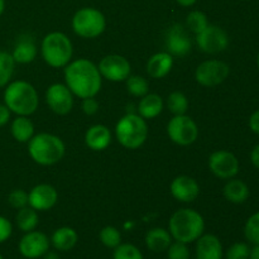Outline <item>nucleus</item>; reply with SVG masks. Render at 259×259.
I'll use <instances>...</instances> for the list:
<instances>
[{
    "label": "nucleus",
    "mask_w": 259,
    "mask_h": 259,
    "mask_svg": "<svg viewBox=\"0 0 259 259\" xmlns=\"http://www.w3.org/2000/svg\"><path fill=\"white\" fill-rule=\"evenodd\" d=\"M172 196L181 202H192L200 194V186L196 180L190 176H179L171 184Z\"/></svg>",
    "instance_id": "dca6fc26"
},
{
    "label": "nucleus",
    "mask_w": 259,
    "mask_h": 259,
    "mask_svg": "<svg viewBox=\"0 0 259 259\" xmlns=\"http://www.w3.org/2000/svg\"><path fill=\"white\" fill-rule=\"evenodd\" d=\"M168 259H190V249L186 243L175 242L167 249Z\"/></svg>",
    "instance_id": "f704fd0d"
},
{
    "label": "nucleus",
    "mask_w": 259,
    "mask_h": 259,
    "mask_svg": "<svg viewBox=\"0 0 259 259\" xmlns=\"http://www.w3.org/2000/svg\"><path fill=\"white\" fill-rule=\"evenodd\" d=\"M249 259H259V244L254 245V247L250 249Z\"/></svg>",
    "instance_id": "37998d69"
},
{
    "label": "nucleus",
    "mask_w": 259,
    "mask_h": 259,
    "mask_svg": "<svg viewBox=\"0 0 259 259\" xmlns=\"http://www.w3.org/2000/svg\"><path fill=\"white\" fill-rule=\"evenodd\" d=\"M111 142V133L105 125L96 124L88 129L85 134V143L93 151H104Z\"/></svg>",
    "instance_id": "6ab92c4d"
},
{
    "label": "nucleus",
    "mask_w": 259,
    "mask_h": 259,
    "mask_svg": "<svg viewBox=\"0 0 259 259\" xmlns=\"http://www.w3.org/2000/svg\"><path fill=\"white\" fill-rule=\"evenodd\" d=\"M174 58L168 52H159L152 56L147 63V72L153 78H163L171 71Z\"/></svg>",
    "instance_id": "aec40b11"
},
{
    "label": "nucleus",
    "mask_w": 259,
    "mask_h": 259,
    "mask_svg": "<svg viewBox=\"0 0 259 259\" xmlns=\"http://www.w3.org/2000/svg\"><path fill=\"white\" fill-rule=\"evenodd\" d=\"M10 114L12 111L8 109V106L5 104H0V126L7 125L8 121L10 120Z\"/></svg>",
    "instance_id": "ea45409f"
},
{
    "label": "nucleus",
    "mask_w": 259,
    "mask_h": 259,
    "mask_svg": "<svg viewBox=\"0 0 259 259\" xmlns=\"http://www.w3.org/2000/svg\"><path fill=\"white\" fill-rule=\"evenodd\" d=\"M28 152L34 162L42 166L57 163L65 156V143L57 136L40 133L33 136L28 144Z\"/></svg>",
    "instance_id": "20e7f679"
},
{
    "label": "nucleus",
    "mask_w": 259,
    "mask_h": 259,
    "mask_svg": "<svg viewBox=\"0 0 259 259\" xmlns=\"http://www.w3.org/2000/svg\"><path fill=\"white\" fill-rule=\"evenodd\" d=\"M38 222H39V218H38L37 210H34L33 207H22L15 217V223H17L18 228L24 233L34 230L37 228Z\"/></svg>",
    "instance_id": "bb28decb"
},
{
    "label": "nucleus",
    "mask_w": 259,
    "mask_h": 259,
    "mask_svg": "<svg viewBox=\"0 0 259 259\" xmlns=\"http://www.w3.org/2000/svg\"><path fill=\"white\" fill-rule=\"evenodd\" d=\"M10 132H12L13 138L19 143H27L33 138L34 134V125L28 119V116L18 115L10 125Z\"/></svg>",
    "instance_id": "393cba45"
},
{
    "label": "nucleus",
    "mask_w": 259,
    "mask_h": 259,
    "mask_svg": "<svg viewBox=\"0 0 259 259\" xmlns=\"http://www.w3.org/2000/svg\"><path fill=\"white\" fill-rule=\"evenodd\" d=\"M126 89L129 93L137 98H143L144 95L148 94V82L142 76H129L126 78Z\"/></svg>",
    "instance_id": "c756f323"
},
{
    "label": "nucleus",
    "mask_w": 259,
    "mask_h": 259,
    "mask_svg": "<svg viewBox=\"0 0 259 259\" xmlns=\"http://www.w3.org/2000/svg\"><path fill=\"white\" fill-rule=\"evenodd\" d=\"M168 229L169 234L176 242L189 244L199 239L204 233V218L196 210H177L169 219Z\"/></svg>",
    "instance_id": "f03ea898"
},
{
    "label": "nucleus",
    "mask_w": 259,
    "mask_h": 259,
    "mask_svg": "<svg viewBox=\"0 0 259 259\" xmlns=\"http://www.w3.org/2000/svg\"><path fill=\"white\" fill-rule=\"evenodd\" d=\"M230 73L229 66L223 61L209 60L202 62L195 72L197 82L206 88H214L220 85L228 78Z\"/></svg>",
    "instance_id": "1a4fd4ad"
},
{
    "label": "nucleus",
    "mask_w": 259,
    "mask_h": 259,
    "mask_svg": "<svg viewBox=\"0 0 259 259\" xmlns=\"http://www.w3.org/2000/svg\"><path fill=\"white\" fill-rule=\"evenodd\" d=\"M0 259H4V258H3V255H2V254H0Z\"/></svg>",
    "instance_id": "09e8293b"
},
{
    "label": "nucleus",
    "mask_w": 259,
    "mask_h": 259,
    "mask_svg": "<svg viewBox=\"0 0 259 259\" xmlns=\"http://www.w3.org/2000/svg\"><path fill=\"white\" fill-rule=\"evenodd\" d=\"M209 168L219 179L230 180L239 172V161L232 152L218 151L210 156Z\"/></svg>",
    "instance_id": "f8f14e48"
},
{
    "label": "nucleus",
    "mask_w": 259,
    "mask_h": 259,
    "mask_svg": "<svg viewBox=\"0 0 259 259\" xmlns=\"http://www.w3.org/2000/svg\"><path fill=\"white\" fill-rule=\"evenodd\" d=\"M46 62L55 68L66 67L72 57V43L70 38L61 32H52L46 35L40 46Z\"/></svg>",
    "instance_id": "39448f33"
},
{
    "label": "nucleus",
    "mask_w": 259,
    "mask_h": 259,
    "mask_svg": "<svg viewBox=\"0 0 259 259\" xmlns=\"http://www.w3.org/2000/svg\"><path fill=\"white\" fill-rule=\"evenodd\" d=\"M8 202L10 204V206L14 207V209H22V207L28 206L29 204V200H28V194L24 190H13L12 192L8 196Z\"/></svg>",
    "instance_id": "c9c22d12"
},
{
    "label": "nucleus",
    "mask_w": 259,
    "mask_h": 259,
    "mask_svg": "<svg viewBox=\"0 0 259 259\" xmlns=\"http://www.w3.org/2000/svg\"><path fill=\"white\" fill-rule=\"evenodd\" d=\"M196 43L205 53H220L229 46V35L218 25H207L201 33L196 34Z\"/></svg>",
    "instance_id": "9d476101"
},
{
    "label": "nucleus",
    "mask_w": 259,
    "mask_h": 259,
    "mask_svg": "<svg viewBox=\"0 0 259 259\" xmlns=\"http://www.w3.org/2000/svg\"><path fill=\"white\" fill-rule=\"evenodd\" d=\"M106 20L103 13L94 8H82L72 18V29L82 38H95L105 30Z\"/></svg>",
    "instance_id": "0eeeda50"
},
{
    "label": "nucleus",
    "mask_w": 259,
    "mask_h": 259,
    "mask_svg": "<svg viewBox=\"0 0 259 259\" xmlns=\"http://www.w3.org/2000/svg\"><path fill=\"white\" fill-rule=\"evenodd\" d=\"M225 199L233 204H243L249 197V187L242 180H232L224 186Z\"/></svg>",
    "instance_id": "b1692460"
},
{
    "label": "nucleus",
    "mask_w": 259,
    "mask_h": 259,
    "mask_svg": "<svg viewBox=\"0 0 259 259\" xmlns=\"http://www.w3.org/2000/svg\"><path fill=\"white\" fill-rule=\"evenodd\" d=\"M250 248L245 243H235L227 250V259H249Z\"/></svg>",
    "instance_id": "e433bc0d"
},
{
    "label": "nucleus",
    "mask_w": 259,
    "mask_h": 259,
    "mask_svg": "<svg viewBox=\"0 0 259 259\" xmlns=\"http://www.w3.org/2000/svg\"><path fill=\"white\" fill-rule=\"evenodd\" d=\"M223 245L214 234H205L197 239L196 259H222Z\"/></svg>",
    "instance_id": "a211bd4d"
},
{
    "label": "nucleus",
    "mask_w": 259,
    "mask_h": 259,
    "mask_svg": "<svg viewBox=\"0 0 259 259\" xmlns=\"http://www.w3.org/2000/svg\"><path fill=\"white\" fill-rule=\"evenodd\" d=\"M244 235L249 243L253 245L259 244V211L254 212L247 220L244 227Z\"/></svg>",
    "instance_id": "2f4dec72"
},
{
    "label": "nucleus",
    "mask_w": 259,
    "mask_h": 259,
    "mask_svg": "<svg viewBox=\"0 0 259 259\" xmlns=\"http://www.w3.org/2000/svg\"><path fill=\"white\" fill-rule=\"evenodd\" d=\"M166 46L169 55L186 56L191 51V39L181 25L175 24L167 33Z\"/></svg>",
    "instance_id": "f3484780"
},
{
    "label": "nucleus",
    "mask_w": 259,
    "mask_h": 259,
    "mask_svg": "<svg viewBox=\"0 0 259 259\" xmlns=\"http://www.w3.org/2000/svg\"><path fill=\"white\" fill-rule=\"evenodd\" d=\"M50 249V240L42 232H28L19 242V252L24 258L37 259L43 257Z\"/></svg>",
    "instance_id": "4468645a"
},
{
    "label": "nucleus",
    "mask_w": 259,
    "mask_h": 259,
    "mask_svg": "<svg viewBox=\"0 0 259 259\" xmlns=\"http://www.w3.org/2000/svg\"><path fill=\"white\" fill-rule=\"evenodd\" d=\"M66 86L81 99L95 98L101 89V75L98 66L86 58H78L65 68Z\"/></svg>",
    "instance_id": "f257e3e1"
},
{
    "label": "nucleus",
    "mask_w": 259,
    "mask_h": 259,
    "mask_svg": "<svg viewBox=\"0 0 259 259\" xmlns=\"http://www.w3.org/2000/svg\"><path fill=\"white\" fill-rule=\"evenodd\" d=\"M176 2L179 3L180 5H182V7H191V5H194L197 0H176Z\"/></svg>",
    "instance_id": "c03bdc74"
},
{
    "label": "nucleus",
    "mask_w": 259,
    "mask_h": 259,
    "mask_svg": "<svg viewBox=\"0 0 259 259\" xmlns=\"http://www.w3.org/2000/svg\"><path fill=\"white\" fill-rule=\"evenodd\" d=\"M245 2H247V0H245Z\"/></svg>",
    "instance_id": "8fccbe9b"
},
{
    "label": "nucleus",
    "mask_w": 259,
    "mask_h": 259,
    "mask_svg": "<svg viewBox=\"0 0 259 259\" xmlns=\"http://www.w3.org/2000/svg\"><path fill=\"white\" fill-rule=\"evenodd\" d=\"M257 65H258V68H259V53H258V57H257Z\"/></svg>",
    "instance_id": "de8ad7c7"
},
{
    "label": "nucleus",
    "mask_w": 259,
    "mask_h": 259,
    "mask_svg": "<svg viewBox=\"0 0 259 259\" xmlns=\"http://www.w3.org/2000/svg\"><path fill=\"white\" fill-rule=\"evenodd\" d=\"M171 243V234L163 228H153L146 234L147 248L154 253H161L167 250Z\"/></svg>",
    "instance_id": "412c9836"
},
{
    "label": "nucleus",
    "mask_w": 259,
    "mask_h": 259,
    "mask_svg": "<svg viewBox=\"0 0 259 259\" xmlns=\"http://www.w3.org/2000/svg\"><path fill=\"white\" fill-rule=\"evenodd\" d=\"M99 237H100L101 243L108 248H116L121 243L120 232L114 227L103 228Z\"/></svg>",
    "instance_id": "473e14b6"
},
{
    "label": "nucleus",
    "mask_w": 259,
    "mask_h": 259,
    "mask_svg": "<svg viewBox=\"0 0 259 259\" xmlns=\"http://www.w3.org/2000/svg\"><path fill=\"white\" fill-rule=\"evenodd\" d=\"M78 235L72 228L63 227L56 230L52 234L51 242H52L53 247L61 252H67L71 250L76 244H77Z\"/></svg>",
    "instance_id": "4be33fe9"
},
{
    "label": "nucleus",
    "mask_w": 259,
    "mask_h": 259,
    "mask_svg": "<svg viewBox=\"0 0 259 259\" xmlns=\"http://www.w3.org/2000/svg\"><path fill=\"white\" fill-rule=\"evenodd\" d=\"M5 10V0H0V15L4 13Z\"/></svg>",
    "instance_id": "49530a36"
},
{
    "label": "nucleus",
    "mask_w": 259,
    "mask_h": 259,
    "mask_svg": "<svg viewBox=\"0 0 259 259\" xmlns=\"http://www.w3.org/2000/svg\"><path fill=\"white\" fill-rule=\"evenodd\" d=\"M163 110V101L157 94H147L142 98L138 105V113L143 119H153Z\"/></svg>",
    "instance_id": "5701e85b"
},
{
    "label": "nucleus",
    "mask_w": 259,
    "mask_h": 259,
    "mask_svg": "<svg viewBox=\"0 0 259 259\" xmlns=\"http://www.w3.org/2000/svg\"><path fill=\"white\" fill-rule=\"evenodd\" d=\"M167 133L179 146H190L199 137L196 123L187 115H175L167 125Z\"/></svg>",
    "instance_id": "6e6552de"
},
{
    "label": "nucleus",
    "mask_w": 259,
    "mask_h": 259,
    "mask_svg": "<svg viewBox=\"0 0 259 259\" xmlns=\"http://www.w3.org/2000/svg\"><path fill=\"white\" fill-rule=\"evenodd\" d=\"M43 257H45V259H60V257L53 252H47Z\"/></svg>",
    "instance_id": "a18cd8bd"
},
{
    "label": "nucleus",
    "mask_w": 259,
    "mask_h": 259,
    "mask_svg": "<svg viewBox=\"0 0 259 259\" xmlns=\"http://www.w3.org/2000/svg\"><path fill=\"white\" fill-rule=\"evenodd\" d=\"M82 110L86 115H94L99 110V103L94 98L83 99L82 101Z\"/></svg>",
    "instance_id": "58836bf2"
},
{
    "label": "nucleus",
    "mask_w": 259,
    "mask_h": 259,
    "mask_svg": "<svg viewBox=\"0 0 259 259\" xmlns=\"http://www.w3.org/2000/svg\"><path fill=\"white\" fill-rule=\"evenodd\" d=\"M99 71L101 77L106 80L119 82L125 81L131 76V63L125 57L119 55H110L104 57L99 63Z\"/></svg>",
    "instance_id": "9b49d317"
},
{
    "label": "nucleus",
    "mask_w": 259,
    "mask_h": 259,
    "mask_svg": "<svg viewBox=\"0 0 259 259\" xmlns=\"http://www.w3.org/2000/svg\"><path fill=\"white\" fill-rule=\"evenodd\" d=\"M114 249L113 259H143L141 250L133 244H119Z\"/></svg>",
    "instance_id": "72a5a7b5"
},
{
    "label": "nucleus",
    "mask_w": 259,
    "mask_h": 259,
    "mask_svg": "<svg viewBox=\"0 0 259 259\" xmlns=\"http://www.w3.org/2000/svg\"><path fill=\"white\" fill-rule=\"evenodd\" d=\"M250 161H252L253 166L259 169V144H257L250 152Z\"/></svg>",
    "instance_id": "79ce46f5"
},
{
    "label": "nucleus",
    "mask_w": 259,
    "mask_h": 259,
    "mask_svg": "<svg viewBox=\"0 0 259 259\" xmlns=\"http://www.w3.org/2000/svg\"><path fill=\"white\" fill-rule=\"evenodd\" d=\"M46 101L53 113L66 115L73 106V96L70 89L63 83H53L46 93Z\"/></svg>",
    "instance_id": "ddd939ff"
},
{
    "label": "nucleus",
    "mask_w": 259,
    "mask_h": 259,
    "mask_svg": "<svg viewBox=\"0 0 259 259\" xmlns=\"http://www.w3.org/2000/svg\"><path fill=\"white\" fill-rule=\"evenodd\" d=\"M249 128L253 133L259 136V109L250 115L249 118Z\"/></svg>",
    "instance_id": "a19ab883"
},
{
    "label": "nucleus",
    "mask_w": 259,
    "mask_h": 259,
    "mask_svg": "<svg viewBox=\"0 0 259 259\" xmlns=\"http://www.w3.org/2000/svg\"><path fill=\"white\" fill-rule=\"evenodd\" d=\"M186 24L191 32H194L195 34H199L209 25V22H207V17L204 13L200 12V10H194L187 15Z\"/></svg>",
    "instance_id": "7c9ffc66"
},
{
    "label": "nucleus",
    "mask_w": 259,
    "mask_h": 259,
    "mask_svg": "<svg viewBox=\"0 0 259 259\" xmlns=\"http://www.w3.org/2000/svg\"><path fill=\"white\" fill-rule=\"evenodd\" d=\"M115 134L121 146L128 149H137L146 142L148 126L141 115L129 113L118 121Z\"/></svg>",
    "instance_id": "423d86ee"
},
{
    "label": "nucleus",
    "mask_w": 259,
    "mask_h": 259,
    "mask_svg": "<svg viewBox=\"0 0 259 259\" xmlns=\"http://www.w3.org/2000/svg\"><path fill=\"white\" fill-rule=\"evenodd\" d=\"M12 56L15 63H29L37 56V46L34 45L33 39L23 37L15 45Z\"/></svg>",
    "instance_id": "a878e982"
},
{
    "label": "nucleus",
    "mask_w": 259,
    "mask_h": 259,
    "mask_svg": "<svg viewBox=\"0 0 259 259\" xmlns=\"http://www.w3.org/2000/svg\"><path fill=\"white\" fill-rule=\"evenodd\" d=\"M13 233V225L7 218L0 215V244L7 242Z\"/></svg>",
    "instance_id": "4c0bfd02"
},
{
    "label": "nucleus",
    "mask_w": 259,
    "mask_h": 259,
    "mask_svg": "<svg viewBox=\"0 0 259 259\" xmlns=\"http://www.w3.org/2000/svg\"><path fill=\"white\" fill-rule=\"evenodd\" d=\"M15 61L12 53L0 51V88H5L9 83L14 73Z\"/></svg>",
    "instance_id": "cd10ccee"
},
{
    "label": "nucleus",
    "mask_w": 259,
    "mask_h": 259,
    "mask_svg": "<svg viewBox=\"0 0 259 259\" xmlns=\"http://www.w3.org/2000/svg\"><path fill=\"white\" fill-rule=\"evenodd\" d=\"M167 105H168L169 111L174 113L175 115H184L189 109V100L182 93L175 91L168 96Z\"/></svg>",
    "instance_id": "c85d7f7f"
},
{
    "label": "nucleus",
    "mask_w": 259,
    "mask_h": 259,
    "mask_svg": "<svg viewBox=\"0 0 259 259\" xmlns=\"http://www.w3.org/2000/svg\"><path fill=\"white\" fill-rule=\"evenodd\" d=\"M5 88L4 104L12 113L28 116L37 110L39 99L35 89L29 82L23 80L13 81Z\"/></svg>",
    "instance_id": "7ed1b4c3"
},
{
    "label": "nucleus",
    "mask_w": 259,
    "mask_h": 259,
    "mask_svg": "<svg viewBox=\"0 0 259 259\" xmlns=\"http://www.w3.org/2000/svg\"><path fill=\"white\" fill-rule=\"evenodd\" d=\"M28 200H29V206L33 207L37 211H47L52 209L58 200L57 190L53 186L47 184L38 185L33 187L28 194Z\"/></svg>",
    "instance_id": "2eb2a0df"
}]
</instances>
